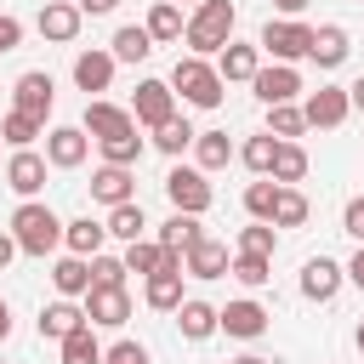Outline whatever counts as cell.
I'll use <instances>...</instances> for the list:
<instances>
[{"label":"cell","mask_w":364,"mask_h":364,"mask_svg":"<svg viewBox=\"0 0 364 364\" xmlns=\"http://www.w3.org/2000/svg\"><path fill=\"white\" fill-rule=\"evenodd\" d=\"M40 131H46V125H40V119H28V114H17V108L0 119V136H6L11 148H34V136H40Z\"/></svg>","instance_id":"f35d334b"},{"label":"cell","mask_w":364,"mask_h":364,"mask_svg":"<svg viewBox=\"0 0 364 364\" xmlns=\"http://www.w3.org/2000/svg\"><path fill=\"white\" fill-rule=\"evenodd\" d=\"M301 114H307V125H318V131H336V125L353 114V102H347V85H318V91H307Z\"/></svg>","instance_id":"9c48e42d"},{"label":"cell","mask_w":364,"mask_h":364,"mask_svg":"<svg viewBox=\"0 0 364 364\" xmlns=\"http://www.w3.org/2000/svg\"><path fill=\"white\" fill-rule=\"evenodd\" d=\"M142 296H148V307H154V313H176V307L188 301V296H182V273H154Z\"/></svg>","instance_id":"f546056e"},{"label":"cell","mask_w":364,"mask_h":364,"mask_svg":"<svg viewBox=\"0 0 364 364\" xmlns=\"http://www.w3.org/2000/svg\"><path fill=\"white\" fill-rule=\"evenodd\" d=\"M114 6H119V0H80V11H85V17H108Z\"/></svg>","instance_id":"c3c4849f"},{"label":"cell","mask_w":364,"mask_h":364,"mask_svg":"<svg viewBox=\"0 0 364 364\" xmlns=\"http://www.w3.org/2000/svg\"><path fill=\"white\" fill-rule=\"evenodd\" d=\"M17 46H23V23L0 11V57H6V51H17Z\"/></svg>","instance_id":"7dc6e473"},{"label":"cell","mask_w":364,"mask_h":364,"mask_svg":"<svg viewBox=\"0 0 364 364\" xmlns=\"http://www.w3.org/2000/svg\"><path fill=\"white\" fill-rule=\"evenodd\" d=\"M51 284H57V296H63V301L85 296V290H91V262H85V256H63V262L51 267Z\"/></svg>","instance_id":"484cf974"},{"label":"cell","mask_w":364,"mask_h":364,"mask_svg":"<svg viewBox=\"0 0 364 364\" xmlns=\"http://www.w3.org/2000/svg\"><path fill=\"white\" fill-rule=\"evenodd\" d=\"M108 233H114V239H125V245H136V239L148 233L142 205H136V199H131V205H114V210H108Z\"/></svg>","instance_id":"4dcf8cb0"},{"label":"cell","mask_w":364,"mask_h":364,"mask_svg":"<svg viewBox=\"0 0 364 364\" xmlns=\"http://www.w3.org/2000/svg\"><path fill=\"white\" fill-rule=\"evenodd\" d=\"M307 210H313V205H307L296 188H279V199H273V228H301Z\"/></svg>","instance_id":"8d00e7d4"},{"label":"cell","mask_w":364,"mask_h":364,"mask_svg":"<svg viewBox=\"0 0 364 364\" xmlns=\"http://www.w3.org/2000/svg\"><path fill=\"white\" fill-rule=\"evenodd\" d=\"M307 131V114L296 108V102H279V108H267V136H279V142H296Z\"/></svg>","instance_id":"d6a6232c"},{"label":"cell","mask_w":364,"mask_h":364,"mask_svg":"<svg viewBox=\"0 0 364 364\" xmlns=\"http://www.w3.org/2000/svg\"><path fill=\"white\" fill-rule=\"evenodd\" d=\"M102 364H148V347H142V341H114V347L102 353Z\"/></svg>","instance_id":"f6af8a7d"},{"label":"cell","mask_w":364,"mask_h":364,"mask_svg":"<svg viewBox=\"0 0 364 364\" xmlns=\"http://www.w3.org/2000/svg\"><path fill=\"white\" fill-rule=\"evenodd\" d=\"M114 80V51H80L74 57V85L91 97V91H108Z\"/></svg>","instance_id":"44dd1931"},{"label":"cell","mask_w":364,"mask_h":364,"mask_svg":"<svg viewBox=\"0 0 364 364\" xmlns=\"http://www.w3.org/2000/svg\"><path fill=\"white\" fill-rule=\"evenodd\" d=\"M142 28L154 34V46H171V40H182V28H188V23H182V6H176V0H154Z\"/></svg>","instance_id":"cb8c5ba5"},{"label":"cell","mask_w":364,"mask_h":364,"mask_svg":"<svg viewBox=\"0 0 364 364\" xmlns=\"http://www.w3.org/2000/svg\"><path fill=\"white\" fill-rule=\"evenodd\" d=\"M97 148H102V165H125V171H131V165L142 159V136H136V131L108 136V142H97Z\"/></svg>","instance_id":"d590c367"},{"label":"cell","mask_w":364,"mask_h":364,"mask_svg":"<svg viewBox=\"0 0 364 364\" xmlns=\"http://www.w3.org/2000/svg\"><path fill=\"white\" fill-rule=\"evenodd\" d=\"M273 222H250V228H239V256H267L273 262Z\"/></svg>","instance_id":"b9f144b4"},{"label":"cell","mask_w":364,"mask_h":364,"mask_svg":"<svg viewBox=\"0 0 364 364\" xmlns=\"http://www.w3.org/2000/svg\"><path fill=\"white\" fill-rule=\"evenodd\" d=\"M273 6H279L284 17H301V11H307V0H273Z\"/></svg>","instance_id":"f5cc1de1"},{"label":"cell","mask_w":364,"mask_h":364,"mask_svg":"<svg viewBox=\"0 0 364 364\" xmlns=\"http://www.w3.org/2000/svg\"><path fill=\"white\" fill-rule=\"evenodd\" d=\"M233 0H205V6H193V17H188V28H182V40L193 46V57H210V51H222L228 40H233Z\"/></svg>","instance_id":"7a4b0ae2"},{"label":"cell","mask_w":364,"mask_h":364,"mask_svg":"<svg viewBox=\"0 0 364 364\" xmlns=\"http://www.w3.org/2000/svg\"><path fill=\"white\" fill-rule=\"evenodd\" d=\"M341 228H347V233L364 245V193H358V199H347V210H341Z\"/></svg>","instance_id":"bcb514c9"},{"label":"cell","mask_w":364,"mask_h":364,"mask_svg":"<svg viewBox=\"0 0 364 364\" xmlns=\"http://www.w3.org/2000/svg\"><path fill=\"white\" fill-rule=\"evenodd\" d=\"M0 142H6V136H0Z\"/></svg>","instance_id":"680465c9"},{"label":"cell","mask_w":364,"mask_h":364,"mask_svg":"<svg viewBox=\"0 0 364 364\" xmlns=\"http://www.w3.org/2000/svg\"><path fill=\"white\" fill-rule=\"evenodd\" d=\"M63 347V364H102V347H97V336H91V324L85 330H74L68 341H57Z\"/></svg>","instance_id":"74e56055"},{"label":"cell","mask_w":364,"mask_h":364,"mask_svg":"<svg viewBox=\"0 0 364 364\" xmlns=\"http://www.w3.org/2000/svg\"><path fill=\"white\" fill-rule=\"evenodd\" d=\"M250 91H256L267 108H279V102H296V97H301V74H296L290 63H273V68H262V74L250 80Z\"/></svg>","instance_id":"4fadbf2b"},{"label":"cell","mask_w":364,"mask_h":364,"mask_svg":"<svg viewBox=\"0 0 364 364\" xmlns=\"http://www.w3.org/2000/svg\"><path fill=\"white\" fill-rule=\"evenodd\" d=\"M165 262H171V250H165L159 239H136V245H125V273L154 279V273H165Z\"/></svg>","instance_id":"4316f807"},{"label":"cell","mask_w":364,"mask_h":364,"mask_svg":"<svg viewBox=\"0 0 364 364\" xmlns=\"http://www.w3.org/2000/svg\"><path fill=\"white\" fill-rule=\"evenodd\" d=\"M91 199L108 205V210H114V205H131V199H136V176H131L125 165H97V171H91Z\"/></svg>","instance_id":"9a60e30c"},{"label":"cell","mask_w":364,"mask_h":364,"mask_svg":"<svg viewBox=\"0 0 364 364\" xmlns=\"http://www.w3.org/2000/svg\"><path fill=\"white\" fill-rule=\"evenodd\" d=\"M228 267H233V256H228V245H222V239H210V233H205L199 245H188V250H182V273H188V279H222Z\"/></svg>","instance_id":"7c38bea8"},{"label":"cell","mask_w":364,"mask_h":364,"mask_svg":"<svg viewBox=\"0 0 364 364\" xmlns=\"http://www.w3.org/2000/svg\"><path fill=\"white\" fill-rule=\"evenodd\" d=\"M91 318H85V307H74V301H51V307H40V336H51V341H68L74 330H85Z\"/></svg>","instance_id":"603a6c76"},{"label":"cell","mask_w":364,"mask_h":364,"mask_svg":"<svg viewBox=\"0 0 364 364\" xmlns=\"http://www.w3.org/2000/svg\"><path fill=\"white\" fill-rule=\"evenodd\" d=\"M233 364H267V358H262V353H245V358H233Z\"/></svg>","instance_id":"11a10c76"},{"label":"cell","mask_w":364,"mask_h":364,"mask_svg":"<svg viewBox=\"0 0 364 364\" xmlns=\"http://www.w3.org/2000/svg\"><path fill=\"white\" fill-rule=\"evenodd\" d=\"M148 57H154V34L142 23H125L114 34V63H148Z\"/></svg>","instance_id":"83f0119b"},{"label":"cell","mask_w":364,"mask_h":364,"mask_svg":"<svg viewBox=\"0 0 364 364\" xmlns=\"http://www.w3.org/2000/svg\"><path fill=\"white\" fill-rule=\"evenodd\" d=\"M222 330L239 336V341H256V336L267 330V307L250 301V296H245V301H228V307H222Z\"/></svg>","instance_id":"ffe728a7"},{"label":"cell","mask_w":364,"mask_h":364,"mask_svg":"<svg viewBox=\"0 0 364 364\" xmlns=\"http://www.w3.org/2000/svg\"><path fill=\"white\" fill-rule=\"evenodd\" d=\"M63 228H68V222H57V210L40 205V199H23V205L11 210V239H17L23 256H46V250H57V245H63Z\"/></svg>","instance_id":"6da1fadb"},{"label":"cell","mask_w":364,"mask_h":364,"mask_svg":"<svg viewBox=\"0 0 364 364\" xmlns=\"http://www.w3.org/2000/svg\"><path fill=\"white\" fill-rule=\"evenodd\" d=\"M193 142H199V131H193L182 114H176V119H165V125L154 131V148H159V154H171V159H176L182 148H193Z\"/></svg>","instance_id":"836d02e7"},{"label":"cell","mask_w":364,"mask_h":364,"mask_svg":"<svg viewBox=\"0 0 364 364\" xmlns=\"http://www.w3.org/2000/svg\"><path fill=\"white\" fill-rule=\"evenodd\" d=\"M273 199H279V182H273V176H262V182L245 188V210H250L256 222H273Z\"/></svg>","instance_id":"60d3db41"},{"label":"cell","mask_w":364,"mask_h":364,"mask_svg":"<svg viewBox=\"0 0 364 364\" xmlns=\"http://www.w3.org/2000/svg\"><path fill=\"white\" fill-rule=\"evenodd\" d=\"M341 279H347V267H341V262H330V256H313V262L301 267V296H307V301H336Z\"/></svg>","instance_id":"2e32d148"},{"label":"cell","mask_w":364,"mask_h":364,"mask_svg":"<svg viewBox=\"0 0 364 364\" xmlns=\"http://www.w3.org/2000/svg\"><path fill=\"white\" fill-rule=\"evenodd\" d=\"M216 74L222 80H256L262 74V46H245V40H228L222 51H216Z\"/></svg>","instance_id":"ac0fdd59"},{"label":"cell","mask_w":364,"mask_h":364,"mask_svg":"<svg viewBox=\"0 0 364 364\" xmlns=\"http://www.w3.org/2000/svg\"><path fill=\"white\" fill-rule=\"evenodd\" d=\"M131 114H136V125H148V131H159L165 119H176V91H171V80H142L136 97H131Z\"/></svg>","instance_id":"8992f818"},{"label":"cell","mask_w":364,"mask_h":364,"mask_svg":"<svg viewBox=\"0 0 364 364\" xmlns=\"http://www.w3.org/2000/svg\"><path fill=\"white\" fill-rule=\"evenodd\" d=\"M51 102H57V91H51V74H46V68L17 74V85H11V108H17V114H28V119H40V125H46Z\"/></svg>","instance_id":"52a82bcc"},{"label":"cell","mask_w":364,"mask_h":364,"mask_svg":"<svg viewBox=\"0 0 364 364\" xmlns=\"http://www.w3.org/2000/svg\"><path fill=\"white\" fill-rule=\"evenodd\" d=\"M171 91H182V102H193V108H216L222 102V91H228V80L216 74V63H205V57H176V68H171Z\"/></svg>","instance_id":"3957f363"},{"label":"cell","mask_w":364,"mask_h":364,"mask_svg":"<svg viewBox=\"0 0 364 364\" xmlns=\"http://www.w3.org/2000/svg\"><path fill=\"white\" fill-rule=\"evenodd\" d=\"M176 330H182L188 341H210V336L222 330V307H210V301L188 296V301L176 307Z\"/></svg>","instance_id":"d6986e66"},{"label":"cell","mask_w":364,"mask_h":364,"mask_svg":"<svg viewBox=\"0 0 364 364\" xmlns=\"http://www.w3.org/2000/svg\"><path fill=\"white\" fill-rule=\"evenodd\" d=\"M353 341H358V353H364V318H358V330H353Z\"/></svg>","instance_id":"9f6ffc18"},{"label":"cell","mask_w":364,"mask_h":364,"mask_svg":"<svg viewBox=\"0 0 364 364\" xmlns=\"http://www.w3.org/2000/svg\"><path fill=\"white\" fill-rule=\"evenodd\" d=\"M199 239H205L199 216H182V210H171V222L159 228V245H165V250H188V245H199Z\"/></svg>","instance_id":"1f68e13d"},{"label":"cell","mask_w":364,"mask_h":364,"mask_svg":"<svg viewBox=\"0 0 364 364\" xmlns=\"http://www.w3.org/2000/svg\"><path fill=\"white\" fill-rule=\"evenodd\" d=\"M347 279H353V284H358V290H364V245H358V256H353V262H347Z\"/></svg>","instance_id":"f907efd6"},{"label":"cell","mask_w":364,"mask_h":364,"mask_svg":"<svg viewBox=\"0 0 364 364\" xmlns=\"http://www.w3.org/2000/svg\"><path fill=\"white\" fill-rule=\"evenodd\" d=\"M176 6H182V0H176ZM188 6H205V0H188Z\"/></svg>","instance_id":"6f0895ef"},{"label":"cell","mask_w":364,"mask_h":364,"mask_svg":"<svg viewBox=\"0 0 364 364\" xmlns=\"http://www.w3.org/2000/svg\"><path fill=\"white\" fill-rule=\"evenodd\" d=\"M85 318H91V330H97V324H102V330H119V324L131 318L125 284H91V290H85Z\"/></svg>","instance_id":"ba28073f"},{"label":"cell","mask_w":364,"mask_h":364,"mask_svg":"<svg viewBox=\"0 0 364 364\" xmlns=\"http://www.w3.org/2000/svg\"><path fill=\"white\" fill-rule=\"evenodd\" d=\"M273 154H279V136H267V131H262V136H250V142L239 148V159H245L256 176H267V171H273Z\"/></svg>","instance_id":"ab89813d"},{"label":"cell","mask_w":364,"mask_h":364,"mask_svg":"<svg viewBox=\"0 0 364 364\" xmlns=\"http://www.w3.org/2000/svg\"><path fill=\"white\" fill-rule=\"evenodd\" d=\"M273 63H301L307 51H313V28L301 23V17H267V28H262V40H256Z\"/></svg>","instance_id":"277c9868"},{"label":"cell","mask_w":364,"mask_h":364,"mask_svg":"<svg viewBox=\"0 0 364 364\" xmlns=\"http://www.w3.org/2000/svg\"><path fill=\"white\" fill-rule=\"evenodd\" d=\"M46 154H34V148H17L11 159H6V188L11 193H23V199H34L40 188H46Z\"/></svg>","instance_id":"8fae6325"},{"label":"cell","mask_w":364,"mask_h":364,"mask_svg":"<svg viewBox=\"0 0 364 364\" xmlns=\"http://www.w3.org/2000/svg\"><path fill=\"white\" fill-rule=\"evenodd\" d=\"M6 336H11V307L0 301V341H6Z\"/></svg>","instance_id":"db71d44e"},{"label":"cell","mask_w":364,"mask_h":364,"mask_svg":"<svg viewBox=\"0 0 364 364\" xmlns=\"http://www.w3.org/2000/svg\"><path fill=\"white\" fill-rule=\"evenodd\" d=\"M165 193H171V205H176L182 216H205V210H210V199H216L199 165H176V171L165 176Z\"/></svg>","instance_id":"5b68a950"},{"label":"cell","mask_w":364,"mask_h":364,"mask_svg":"<svg viewBox=\"0 0 364 364\" xmlns=\"http://www.w3.org/2000/svg\"><path fill=\"white\" fill-rule=\"evenodd\" d=\"M80 17H85L80 6H68V0H46V6H40V17H34V28H40L46 40L68 46V40L80 34Z\"/></svg>","instance_id":"e0dca14e"},{"label":"cell","mask_w":364,"mask_h":364,"mask_svg":"<svg viewBox=\"0 0 364 364\" xmlns=\"http://www.w3.org/2000/svg\"><path fill=\"white\" fill-rule=\"evenodd\" d=\"M318 68H341L347 63V28L341 23H324V28H313V51H307Z\"/></svg>","instance_id":"d4e9b609"},{"label":"cell","mask_w":364,"mask_h":364,"mask_svg":"<svg viewBox=\"0 0 364 364\" xmlns=\"http://www.w3.org/2000/svg\"><path fill=\"white\" fill-rule=\"evenodd\" d=\"M193 154H199V171H222L233 159V142H228V131H199Z\"/></svg>","instance_id":"e575fe53"},{"label":"cell","mask_w":364,"mask_h":364,"mask_svg":"<svg viewBox=\"0 0 364 364\" xmlns=\"http://www.w3.org/2000/svg\"><path fill=\"white\" fill-rule=\"evenodd\" d=\"M85 154H91V136H85V125H51V131H46V159H51L57 171H74V165H85Z\"/></svg>","instance_id":"30bf717a"},{"label":"cell","mask_w":364,"mask_h":364,"mask_svg":"<svg viewBox=\"0 0 364 364\" xmlns=\"http://www.w3.org/2000/svg\"><path fill=\"white\" fill-rule=\"evenodd\" d=\"M91 284H125V262L119 256H91Z\"/></svg>","instance_id":"ee69618b"},{"label":"cell","mask_w":364,"mask_h":364,"mask_svg":"<svg viewBox=\"0 0 364 364\" xmlns=\"http://www.w3.org/2000/svg\"><path fill=\"white\" fill-rule=\"evenodd\" d=\"M347 102H353V108H358V114H364V74H358V80H353V85H347Z\"/></svg>","instance_id":"816d5d0a"},{"label":"cell","mask_w":364,"mask_h":364,"mask_svg":"<svg viewBox=\"0 0 364 364\" xmlns=\"http://www.w3.org/2000/svg\"><path fill=\"white\" fill-rule=\"evenodd\" d=\"M279 188H296L301 176H307V148L301 142H279V154H273V171H267Z\"/></svg>","instance_id":"f1b7e54d"},{"label":"cell","mask_w":364,"mask_h":364,"mask_svg":"<svg viewBox=\"0 0 364 364\" xmlns=\"http://www.w3.org/2000/svg\"><path fill=\"white\" fill-rule=\"evenodd\" d=\"M125 131H136V114H131V108H114V102H102V97L85 102V136L108 142V136H125Z\"/></svg>","instance_id":"5bb4252c"},{"label":"cell","mask_w":364,"mask_h":364,"mask_svg":"<svg viewBox=\"0 0 364 364\" xmlns=\"http://www.w3.org/2000/svg\"><path fill=\"white\" fill-rule=\"evenodd\" d=\"M11 256H17V239L0 228V273H6V262H11Z\"/></svg>","instance_id":"681fc988"},{"label":"cell","mask_w":364,"mask_h":364,"mask_svg":"<svg viewBox=\"0 0 364 364\" xmlns=\"http://www.w3.org/2000/svg\"><path fill=\"white\" fill-rule=\"evenodd\" d=\"M102 239H108V222H91V216H74L68 228H63V245H68V256H102Z\"/></svg>","instance_id":"7402d4cb"},{"label":"cell","mask_w":364,"mask_h":364,"mask_svg":"<svg viewBox=\"0 0 364 364\" xmlns=\"http://www.w3.org/2000/svg\"><path fill=\"white\" fill-rule=\"evenodd\" d=\"M239 284H250V290H262L267 279H273V262L267 256H233V267H228Z\"/></svg>","instance_id":"7bdbcfd3"}]
</instances>
